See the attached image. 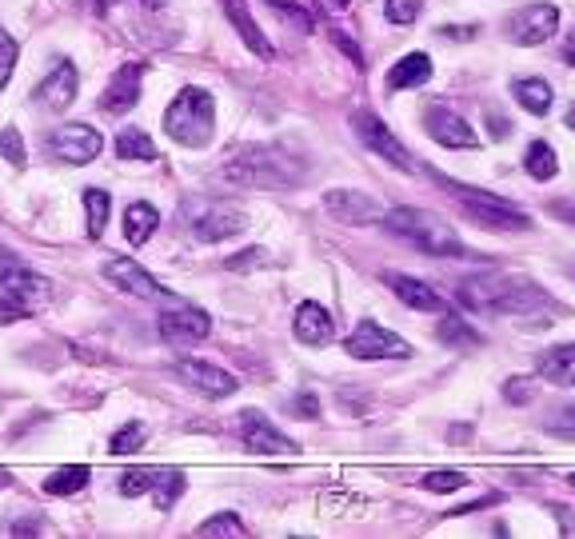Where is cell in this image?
Instances as JSON below:
<instances>
[{
    "mask_svg": "<svg viewBox=\"0 0 575 539\" xmlns=\"http://www.w3.org/2000/svg\"><path fill=\"white\" fill-rule=\"evenodd\" d=\"M460 304L472 308L476 316H515V320H536V316L548 320V311H560L555 299L539 284H531L524 275H500V272L464 280L460 284Z\"/></svg>",
    "mask_w": 575,
    "mask_h": 539,
    "instance_id": "obj_1",
    "label": "cell"
},
{
    "mask_svg": "<svg viewBox=\"0 0 575 539\" xmlns=\"http://www.w3.org/2000/svg\"><path fill=\"white\" fill-rule=\"evenodd\" d=\"M220 176L236 188H264V192H288L299 188L308 168L304 160L288 152L284 144H244L236 152L228 156Z\"/></svg>",
    "mask_w": 575,
    "mask_h": 539,
    "instance_id": "obj_2",
    "label": "cell"
},
{
    "mask_svg": "<svg viewBox=\"0 0 575 539\" xmlns=\"http://www.w3.org/2000/svg\"><path fill=\"white\" fill-rule=\"evenodd\" d=\"M383 228L392 236L407 240L412 248L428 252V256H443V260H460L467 256V244L455 236V228L443 220V216L428 212V208H388L383 216Z\"/></svg>",
    "mask_w": 575,
    "mask_h": 539,
    "instance_id": "obj_3",
    "label": "cell"
},
{
    "mask_svg": "<svg viewBox=\"0 0 575 539\" xmlns=\"http://www.w3.org/2000/svg\"><path fill=\"white\" fill-rule=\"evenodd\" d=\"M436 184L443 192H452L455 204L467 212V220H476L479 228H488V232H527L531 228V216L519 212L515 204H507L503 196L496 192H484V188H472V184H460V180H448L440 172H431Z\"/></svg>",
    "mask_w": 575,
    "mask_h": 539,
    "instance_id": "obj_4",
    "label": "cell"
},
{
    "mask_svg": "<svg viewBox=\"0 0 575 539\" xmlns=\"http://www.w3.org/2000/svg\"><path fill=\"white\" fill-rule=\"evenodd\" d=\"M164 132L184 148L212 144L216 132V100L208 88H180V96L164 112Z\"/></svg>",
    "mask_w": 575,
    "mask_h": 539,
    "instance_id": "obj_5",
    "label": "cell"
},
{
    "mask_svg": "<svg viewBox=\"0 0 575 539\" xmlns=\"http://www.w3.org/2000/svg\"><path fill=\"white\" fill-rule=\"evenodd\" d=\"M180 224L188 228L196 240H204V244H216V240L240 236L248 228V212L236 208V204L192 196V200L180 204Z\"/></svg>",
    "mask_w": 575,
    "mask_h": 539,
    "instance_id": "obj_6",
    "label": "cell"
},
{
    "mask_svg": "<svg viewBox=\"0 0 575 539\" xmlns=\"http://www.w3.org/2000/svg\"><path fill=\"white\" fill-rule=\"evenodd\" d=\"M344 352L352 359H407L412 356V344H407L404 335L388 332V328H380L376 320H359L356 328H352V335L344 340Z\"/></svg>",
    "mask_w": 575,
    "mask_h": 539,
    "instance_id": "obj_7",
    "label": "cell"
},
{
    "mask_svg": "<svg viewBox=\"0 0 575 539\" xmlns=\"http://www.w3.org/2000/svg\"><path fill=\"white\" fill-rule=\"evenodd\" d=\"M352 128H356V136L368 144L371 152L383 156V164L400 168V172H416V156H412L404 144L395 140V132L388 128V124H383L376 112H368V108H356V112H352Z\"/></svg>",
    "mask_w": 575,
    "mask_h": 539,
    "instance_id": "obj_8",
    "label": "cell"
},
{
    "mask_svg": "<svg viewBox=\"0 0 575 539\" xmlns=\"http://www.w3.org/2000/svg\"><path fill=\"white\" fill-rule=\"evenodd\" d=\"M48 152L57 156L60 164H93L96 156L105 152V136L88 124H60L57 132H48Z\"/></svg>",
    "mask_w": 575,
    "mask_h": 539,
    "instance_id": "obj_9",
    "label": "cell"
},
{
    "mask_svg": "<svg viewBox=\"0 0 575 539\" xmlns=\"http://www.w3.org/2000/svg\"><path fill=\"white\" fill-rule=\"evenodd\" d=\"M240 440H244V448L256 455H292L299 452L296 440H288L284 431L276 428L272 419L264 416V412H256V407H248V412H240Z\"/></svg>",
    "mask_w": 575,
    "mask_h": 539,
    "instance_id": "obj_10",
    "label": "cell"
},
{
    "mask_svg": "<svg viewBox=\"0 0 575 539\" xmlns=\"http://www.w3.org/2000/svg\"><path fill=\"white\" fill-rule=\"evenodd\" d=\"M560 28V9L555 4H524L519 12L507 16V40L519 48H536Z\"/></svg>",
    "mask_w": 575,
    "mask_h": 539,
    "instance_id": "obj_11",
    "label": "cell"
},
{
    "mask_svg": "<svg viewBox=\"0 0 575 539\" xmlns=\"http://www.w3.org/2000/svg\"><path fill=\"white\" fill-rule=\"evenodd\" d=\"M0 292H9L21 304H40L52 292V284L40 272H33L28 264L16 260L12 252H0Z\"/></svg>",
    "mask_w": 575,
    "mask_h": 539,
    "instance_id": "obj_12",
    "label": "cell"
},
{
    "mask_svg": "<svg viewBox=\"0 0 575 539\" xmlns=\"http://www.w3.org/2000/svg\"><path fill=\"white\" fill-rule=\"evenodd\" d=\"M424 128H428L431 140L443 144V148H476L479 144V132L448 105H431L428 112H424Z\"/></svg>",
    "mask_w": 575,
    "mask_h": 539,
    "instance_id": "obj_13",
    "label": "cell"
},
{
    "mask_svg": "<svg viewBox=\"0 0 575 539\" xmlns=\"http://www.w3.org/2000/svg\"><path fill=\"white\" fill-rule=\"evenodd\" d=\"M160 335H164L172 347H192L200 344V340H208V332H212V320H208V311L200 308H172V311H160Z\"/></svg>",
    "mask_w": 575,
    "mask_h": 539,
    "instance_id": "obj_14",
    "label": "cell"
},
{
    "mask_svg": "<svg viewBox=\"0 0 575 539\" xmlns=\"http://www.w3.org/2000/svg\"><path fill=\"white\" fill-rule=\"evenodd\" d=\"M176 376L188 383V388H196L200 395H208V400H228V395H236V388H240L232 371L216 368L208 359H180Z\"/></svg>",
    "mask_w": 575,
    "mask_h": 539,
    "instance_id": "obj_15",
    "label": "cell"
},
{
    "mask_svg": "<svg viewBox=\"0 0 575 539\" xmlns=\"http://www.w3.org/2000/svg\"><path fill=\"white\" fill-rule=\"evenodd\" d=\"M76 93H81V76H76V69H72L69 60H64V64H57V69L48 72L45 81L36 84L33 100L40 108H48V112H64V108L76 100Z\"/></svg>",
    "mask_w": 575,
    "mask_h": 539,
    "instance_id": "obj_16",
    "label": "cell"
},
{
    "mask_svg": "<svg viewBox=\"0 0 575 539\" xmlns=\"http://www.w3.org/2000/svg\"><path fill=\"white\" fill-rule=\"evenodd\" d=\"M105 275L120 292H129V296H140V299H164L172 296L156 275H148L136 260H108L105 264Z\"/></svg>",
    "mask_w": 575,
    "mask_h": 539,
    "instance_id": "obj_17",
    "label": "cell"
},
{
    "mask_svg": "<svg viewBox=\"0 0 575 539\" xmlns=\"http://www.w3.org/2000/svg\"><path fill=\"white\" fill-rule=\"evenodd\" d=\"M140 81H144V69L140 64H120L112 72V81H108L105 96H100V108L120 117V112H129V108L140 105Z\"/></svg>",
    "mask_w": 575,
    "mask_h": 539,
    "instance_id": "obj_18",
    "label": "cell"
},
{
    "mask_svg": "<svg viewBox=\"0 0 575 539\" xmlns=\"http://www.w3.org/2000/svg\"><path fill=\"white\" fill-rule=\"evenodd\" d=\"M323 204H328V212L347 220V224H383V216H388L371 196H364V192H347V188H332L328 196H323Z\"/></svg>",
    "mask_w": 575,
    "mask_h": 539,
    "instance_id": "obj_19",
    "label": "cell"
},
{
    "mask_svg": "<svg viewBox=\"0 0 575 539\" xmlns=\"http://www.w3.org/2000/svg\"><path fill=\"white\" fill-rule=\"evenodd\" d=\"M383 284L392 287L400 304H407V308H416V311H443V308H448V299H443L440 292H436V287H431V284L416 280V275L383 272Z\"/></svg>",
    "mask_w": 575,
    "mask_h": 539,
    "instance_id": "obj_20",
    "label": "cell"
},
{
    "mask_svg": "<svg viewBox=\"0 0 575 539\" xmlns=\"http://www.w3.org/2000/svg\"><path fill=\"white\" fill-rule=\"evenodd\" d=\"M292 332H296V340L299 344H308V347H320V344H328L335 335V328H332V311L328 308H320L316 299H304L296 308V320H292Z\"/></svg>",
    "mask_w": 575,
    "mask_h": 539,
    "instance_id": "obj_21",
    "label": "cell"
},
{
    "mask_svg": "<svg viewBox=\"0 0 575 539\" xmlns=\"http://www.w3.org/2000/svg\"><path fill=\"white\" fill-rule=\"evenodd\" d=\"M220 4H224L228 21H232V28H236L240 40H244V48H248V52H256L260 60H272V45L264 40L260 24L252 21L248 4H244V0H220Z\"/></svg>",
    "mask_w": 575,
    "mask_h": 539,
    "instance_id": "obj_22",
    "label": "cell"
},
{
    "mask_svg": "<svg viewBox=\"0 0 575 539\" xmlns=\"http://www.w3.org/2000/svg\"><path fill=\"white\" fill-rule=\"evenodd\" d=\"M536 371L539 380L560 383V388H575V344H555L548 352H539Z\"/></svg>",
    "mask_w": 575,
    "mask_h": 539,
    "instance_id": "obj_23",
    "label": "cell"
},
{
    "mask_svg": "<svg viewBox=\"0 0 575 539\" xmlns=\"http://www.w3.org/2000/svg\"><path fill=\"white\" fill-rule=\"evenodd\" d=\"M431 81V57L428 52H407V57L395 60V69L388 72V84L395 93H407V88H419V84Z\"/></svg>",
    "mask_w": 575,
    "mask_h": 539,
    "instance_id": "obj_24",
    "label": "cell"
},
{
    "mask_svg": "<svg viewBox=\"0 0 575 539\" xmlns=\"http://www.w3.org/2000/svg\"><path fill=\"white\" fill-rule=\"evenodd\" d=\"M156 228H160V212H156L152 204L136 200L124 208V240H129V244H136V248L148 244Z\"/></svg>",
    "mask_w": 575,
    "mask_h": 539,
    "instance_id": "obj_25",
    "label": "cell"
},
{
    "mask_svg": "<svg viewBox=\"0 0 575 539\" xmlns=\"http://www.w3.org/2000/svg\"><path fill=\"white\" fill-rule=\"evenodd\" d=\"M524 168H527V176L543 184V180L560 176V156H555V148H551L548 140H531L524 152Z\"/></svg>",
    "mask_w": 575,
    "mask_h": 539,
    "instance_id": "obj_26",
    "label": "cell"
},
{
    "mask_svg": "<svg viewBox=\"0 0 575 539\" xmlns=\"http://www.w3.org/2000/svg\"><path fill=\"white\" fill-rule=\"evenodd\" d=\"M515 100L531 112V117H548L551 112V84L539 81V76H527V81H515Z\"/></svg>",
    "mask_w": 575,
    "mask_h": 539,
    "instance_id": "obj_27",
    "label": "cell"
},
{
    "mask_svg": "<svg viewBox=\"0 0 575 539\" xmlns=\"http://www.w3.org/2000/svg\"><path fill=\"white\" fill-rule=\"evenodd\" d=\"M117 156L132 164V160H156L160 148H156L152 136L144 128H124V132H117Z\"/></svg>",
    "mask_w": 575,
    "mask_h": 539,
    "instance_id": "obj_28",
    "label": "cell"
},
{
    "mask_svg": "<svg viewBox=\"0 0 575 539\" xmlns=\"http://www.w3.org/2000/svg\"><path fill=\"white\" fill-rule=\"evenodd\" d=\"M88 467L84 464H69V467H60V471H52V476L45 479V491L48 495H76V491L88 483Z\"/></svg>",
    "mask_w": 575,
    "mask_h": 539,
    "instance_id": "obj_29",
    "label": "cell"
},
{
    "mask_svg": "<svg viewBox=\"0 0 575 539\" xmlns=\"http://www.w3.org/2000/svg\"><path fill=\"white\" fill-rule=\"evenodd\" d=\"M160 476H164V471H160V467H129V471H124V476H120V495H129V500H136V495H148V491H156V483H160Z\"/></svg>",
    "mask_w": 575,
    "mask_h": 539,
    "instance_id": "obj_30",
    "label": "cell"
},
{
    "mask_svg": "<svg viewBox=\"0 0 575 539\" xmlns=\"http://www.w3.org/2000/svg\"><path fill=\"white\" fill-rule=\"evenodd\" d=\"M108 208H112V200H108L105 188H84V216H88V236L100 240V232L108 228Z\"/></svg>",
    "mask_w": 575,
    "mask_h": 539,
    "instance_id": "obj_31",
    "label": "cell"
},
{
    "mask_svg": "<svg viewBox=\"0 0 575 539\" xmlns=\"http://www.w3.org/2000/svg\"><path fill=\"white\" fill-rule=\"evenodd\" d=\"M436 335H440L443 344H455V347H479L484 344V335L472 332L464 320H455V316H443L440 328H436Z\"/></svg>",
    "mask_w": 575,
    "mask_h": 539,
    "instance_id": "obj_32",
    "label": "cell"
},
{
    "mask_svg": "<svg viewBox=\"0 0 575 539\" xmlns=\"http://www.w3.org/2000/svg\"><path fill=\"white\" fill-rule=\"evenodd\" d=\"M196 536H248V527L240 524L236 515L232 512H224V515H212V519H204L200 527H196Z\"/></svg>",
    "mask_w": 575,
    "mask_h": 539,
    "instance_id": "obj_33",
    "label": "cell"
},
{
    "mask_svg": "<svg viewBox=\"0 0 575 539\" xmlns=\"http://www.w3.org/2000/svg\"><path fill=\"white\" fill-rule=\"evenodd\" d=\"M144 436H148V431H144V424H140V419H132V424H124V428L112 436V443H108V448H112L117 455H129V452H136V448H140Z\"/></svg>",
    "mask_w": 575,
    "mask_h": 539,
    "instance_id": "obj_34",
    "label": "cell"
},
{
    "mask_svg": "<svg viewBox=\"0 0 575 539\" xmlns=\"http://www.w3.org/2000/svg\"><path fill=\"white\" fill-rule=\"evenodd\" d=\"M0 156L9 160L12 168H28V152H24V136L16 128L0 132Z\"/></svg>",
    "mask_w": 575,
    "mask_h": 539,
    "instance_id": "obj_35",
    "label": "cell"
},
{
    "mask_svg": "<svg viewBox=\"0 0 575 539\" xmlns=\"http://www.w3.org/2000/svg\"><path fill=\"white\" fill-rule=\"evenodd\" d=\"M543 428H548L551 436H560V440H575V404L555 407V412L543 419Z\"/></svg>",
    "mask_w": 575,
    "mask_h": 539,
    "instance_id": "obj_36",
    "label": "cell"
},
{
    "mask_svg": "<svg viewBox=\"0 0 575 539\" xmlns=\"http://www.w3.org/2000/svg\"><path fill=\"white\" fill-rule=\"evenodd\" d=\"M419 488H424V491H436V495H443V491L467 488V476H464V471H428Z\"/></svg>",
    "mask_w": 575,
    "mask_h": 539,
    "instance_id": "obj_37",
    "label": "cell"
},
{
    "mask_svg": "<svg viewBox=\"0 0 575 539\" xmlns=\"http://www.w3.org/2000/svg\"><path fill=\"white\" fill-rule=\"evenodd\" d=\"M180 491H184V471H176V467H172V471H164V476H160V483H156V503H160V507H172V503H176V495Z\"/></svg>",
    "mask_w": 575,
    "mask_h": 539,
    "instance_id": "obj_38",
    "label": "cell"
},
{
    "mask_svg": "<svg viewBox=\"0 0 575 539\" xmlns=\"http://www.w3.org/2000/svg\"><path fill=\"white\" fill-rule=\"evenodd\" d=\"M419 9H424L419 0H388V4H383V16L392 24H412L419 16Z\"/></svg>",
    "mask_w": 575,
    "mask_h": 539,
    "instance_id": "obj_39",
    "label": "cell"
},
{
    "mask_svg": "<svg viewBox=\"0 0 575 539\" xmlns=\"http://www.w3.org/2000/svg\"><path fill=\"white\" fill-rule=\"evenodd\" d=\"M16 52H21V48H16V40H12V36L0 28V88L12 81V69H16Z\"/></svg>",
    "mask_w": 575,
    "mask_h": 539,
    "instance_id": "obj_40",
    "label": "cell"
},
{
    "mask_svg": "<svg viewBox=\"0 0 575 539\" xmlns=\"http://www.w3.org/2000/svg\"><path fill=\"white\" fill-rule=\"evenodd\" d=\"M268 4H272V12H276V16H280V21H288V24H292L296 33H308V28H311V21H308V16H304V12L296 9V4H292V0H268Z\"/></svg>",
    "mask_w": 575,
    "mask_h": 539,
    "instance_id": "obj_41",
    "label": "cell"
},
{
    "mask_svg": "<svg viewBox=\"0 0 575 539\" xmlns=\"http://www.w3.org/2000/svg\"><path fill=\"white\" fill-rule=\"evenodd\" d=\"M264 264H268V252L248 248V252H240V256H232L228 268H232V272H248V268H264Z\"/></svg>",
    "mask_w": 575,
    "mask_h": 539,
    "instance_id": "obj_42",
    "label": "cell"
},
{
    "mask_svg": "<svg viewBox=\"0 0 575 539\" xmlns=\"http://www.w3.org/2000/svg\"><path fill=\"white\" fill-rule=\"evenodd\" d=\"M503 395H507L512 404H527V400L536 395V388H531V380H507L503 383Z\"/></svg>",
    "mask_w": 575,
    "mask_h": 539,
    "instance_id": "obj_43",
    "label": "cell"
},
{
    "mask_svg": "<svg viewBox=\"0 0 575 539\" xmlns=\"http://www.w3.org/2000/svg\"><path fill=\"white\" fill-rule=\"evenodd\" d=\"M292 412H296V416H304V419H316L320 416V400H316V395L311 392H304V395H296V400H292Z\"/></svg>",
    "mask_w": 575,
    "mask_h": 539,
    "instance_id": "obj_44",
    "label": "cell"
},
{
    "mask_svg": "<svg viewBox=\"0 0 575 539\" xmlns=\"http://www.w3.org/2000/svg\"><path fill=\"white\" fill-rule=\"evenodd\" d=\"M440 36L443 40H472V36H479V24H443Z\"/></svg>",
    "mask_w": 575,
    "mask_h": 539,
    "instance_id": "obj_45",
    "label": "cell"
},
{
    "mask_svg": "<svg viewBox=\"0 0 575 539\" xmlns=\"http://www.w3.org/2000/svg\"><path fill=\"white\" fill-rule=\"evenodd\" d=\"M24 316H28V304H21V299L12 304V296L4 292L0 296V320H24Z\"/></svg>",
    "mask_w": 575,
    "mask_h": 539,
    "instance_id": "obj_46",
    "label": "cell"
},
{
    "mask_svg": "<svg viewBox=\"0 0 575 539\" xmlns=\"http://www.w3.org/2000/svg\"><path fill=\"white\" fill-rule=\"evenodd\" d=\"M507 120H500V117H491V136H496V140H503V136H507Z\"/></svg>",
    "mask_w": 575,
    "mask_h": 539,
    "instance_id": "obj_47",
    "label": "cell"
},
{
    "mask_svg": "<svg viewBox=\"0 0 575 539\" xmlns=\"http://www.w3.org/2000/svg\"><path fill=\"white\" fill-rule=\"evenodd\" d=\"M12 531H16V536H28V531H40V524H36V519H21V524L12 527Z\"/></svg>",
    "mask_w": 575,
    "mask_h": 539,
    "instance_id": "obj_48",
    "label": "cell"
},
{
    "mask_svg": "<svg viewBox=\"0 0 575 539\" xmlns=\"http://www.w3.org/2000/svg\"><path fill=\"white\" fill-rule=\"evenodd\" d=\"M563 60H567V64H575V36L567 40V45H563Z\"/></svg>",
    "mask_w": 575,
    "mask_h": 539,
    "instance_id": "obj_49",
    "label": "cell"
},
{
    "mask_svg": "<svg viewBox=\"0 0 575 539\" xmlns=\"http://www.w3.org/2000/svg\"><path fill=\"white\" fill-rule=\"evenodd\" d=\"M555 216H563V220H572V224H575V208H567V204H560V208H555Z\"/></svg>",
    "mask_w": 575,
    "mask_h": 539,
    "instance_id": "obj_50",
    "label": "cell"
},
{
    "mask_svg": "<svg viewBox=\"0 0 575 539\" xmlns=\"http://www.w3.org/2000/svg\"><path fill=\"white\" fill-rule=\"evenodd\" d=\"M12 483V471H4V467H0V488H9Z\"/></svg>",
    "mask_w": 575,
    "mask_h": 539,
    "instance_id": "obj_51",
    "label": "cell"
},
{
    "mask_svg": "<svg viewBox=\"0 0 575 539\" xmlns=\"http://www.w3.org/2000/svg\"><path fill=\"white\" fill-rule=\"evenodd\" d=\"M563 120H567V128H572V132H575V105H572V108H567V117H563Z\"/></svg>",
    "mask_w": 575,
    "mask_h": 539,
    "instance_id": "obj_52",
    "label": "cell"
},
{
    "mask_svg": "<svg viewBox=\"0 0 575 539\" xmlns=\"http://www.w3.org/2000/svg\"><path fill=\"white\" fill-rule=\"evenodd\" d=\"M144 4H148V9H160V4H164V0H144Z\"/></svg>",
    "mask_w": 575,
    "mask_h": 539,
    "instance_id": "obj_53",
    "label": "cell"
},
{
    "mask_svg": "<svg viewBox=\"0 0 575 539\" xmlns=\"http://www.w3.org/2000/svg\"><path fill=\"white\" fill-rule=\"evenodd\" d=\"M335 4H347V0H335Z\"/></svg>",
    "mask_w": 575,
    "mask_h": 539,
    "instance_id": "obj_54",
    "label": "cell"
},
{
    "mask_svg": "<svg viewBox=\"0 0 575 539\" xmlns=\"http://www.w3.org/2000/svg\"><path fill=\"white\" fill-rule=\"evenodd\" d=\"M572 483H575V471H572Z\"/></svg>",
    "mask_w": 575,
    "mask_h": 539,
    "instance_id": "obj_55",
    "label": "cell"
}]
</instances>
